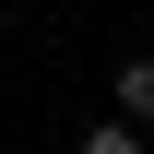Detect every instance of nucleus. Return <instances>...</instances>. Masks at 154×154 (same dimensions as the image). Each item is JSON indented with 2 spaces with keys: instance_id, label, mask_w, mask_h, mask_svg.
Instances as JSON below:
<instances>
[{
  "instance_id": "f03ea898",
  "label": "nucleus",
  "mask_w": 154,
  "mask_h": 154,
  "mask_svg": "<svg viewBox=\"0 0 154 154\" xmlns=\"http://www.w3.org/2000/svg\"><path fill=\"white\" fill-rule=\"evenodd\" d=\"M83 154H154V142H142V119H131V131H83Z\"/></svg>"
},
{
  "instance_id": "f257e3e1",
  "label": "nucleus",
  "mask_w": 154,
  "mask_h": 154,
  "mask_svg": "<svg viewBox=\"0 0 154 154\" xmlns=\"http://www.w3.org/2000/svg\"><path fill=\"white\" fill-rule=\"evenodd\" d=\"M119 119H154V48L119 59Z\"/></svg>"
}]
</instances>
